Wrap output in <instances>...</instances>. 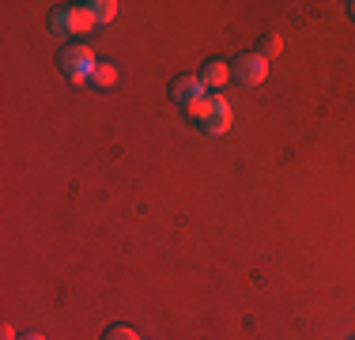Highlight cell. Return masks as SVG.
<instances>
[{
	"label": "cell",
	"mask_w": 355,
	"mask_h": 340,
	"mask_svg": "<svg viewBox=\"0 0 355 340\" xmlns=\"http://www.w3.org/2000/svg\"><path fill=\"white\" fill-rule=\"evenodd\" d=\"M19 340H46V337H42V333H23Z\"/></svg>",
	"instance_id": "cell-14"
},
{
	"label": "cell",
	"mask_w": 355,
	"mask_h": 340,
	"mask_svg": "<svg viewBox=\"0 0 355 340\" xmlns=\"http://www.w3.org/2000/svg\"><path fill=\"white\" fill-rule=\"evenodd\" d=\"M208 136H223L227 129H231V102H227L223 95H212V114H208V121L200 125Z\"/></svg>",
	"instance_id": "cell-3"
},
{
	"label": "cell",
	"mask_w": 355,
	"mask_h": 340,
	"mask_svg": "<svg viewBox=\"0 0 355 340\" xmlns=\"http://www.w3.org/2000/svg\"><path fill=\"white\" fill-rule=\"evenodd\" d=\"M57 65H61L64 80H72V83L91 80V76H95V68H98L91 46H83V42H69V46L61 49V57H57Z\"/></svg>",
	"instance_id": "cell-1"
},
{
	"label": "cell",
	"mask_w": 355,
	"mask_h": 340,
	"mask_svg": "<svg viewBox=\"0 0 355 340\" xmlns=\"http://www.w3.org/2000/svg\"><path fill=\"white\" fill-rule=\"evenodd\" d=\"M87 12L95 15V23H114L117 4H114V0H87Z\"/></svg>",
	"instance_id": "cell-7"
},
{
	"label": "cell",
	"mask_w": 355,
	"mask_h": 340,
	"mask_svg": "<svg viewBox=\"0 0 355 340\" xmlns=\"http://www.w3.org/2000/svg\"><path fill=\"white\" fill-rule=\"evenodd\" d=\"M0 340H19V337H15L12 325H0Z\"/></svg>",
	"instance_id": "cell-13"
},
{
	"label": "cell",
	"mask_w": 355,
	"mask_h": 340,
	"mask_svg": "<svg viewBox=\"0 0 355 340\" xmlns=\"http://www.w3.org/2000/svg\"><path fill=\"white\" fill-rule=\"evenodd\" d=\"M205 95V83H200V76H178V80H171V99L178 102V106H189L193 99Z\"/></svg>",
	"instance_id": "cell-4"
},
{
	"label": "cell",
	"mask_w": 355,
	"mask_h": 340,
	"mask_svg": "<svg viewBox=\"0 0 355 340\" xmlns=\"http://www.w3.org/2000/svg\"><path fill=\"white\" fill-rule=\"evenodd\" d=\"M280 49H284V42L276 38V34H268V38H261V57H280Z\"/></svg>",
	"instance_id": "cell-12"
},
{
	"label": "cell",
	"mask_w": 355,
	"mask_h": 340,
	"mask_svg": "<svg viewBox=\"0 0 355 340\" xmlns=\"http://www.w3.org/2000/svg\"><path fill=\"white\" fill-rule=\"evenodd\" d=\"M208 114H212V95H200L185 106V117H193V121H200V125L208 121Z\"/></svg>",
	"instance_id": "cell-8"
},
{
	"label": "cell",
	"mask_w": 355,
	"mask_h": 340,
	"mask_svg": "<svg viewBox=\"0 0 355 340\" xmlns=\"http://www.w3.org/2000/svg\"><path fill=\"white\" fill-rule=\"evenodd\" d=\"M348 15H352V19H355V0H348Z\"/></svg>",
	"instance_id": "cell-15"
},
{
	"label": "cell",
	"mask_w": 355,
	"mask_h": 340,
	"mask_svg": "<svg viewBox=\"0 0 355 340\" xmlns=\"http://www.w3.org/2000/svg\"><path fill=\"white\" fill-rule=\"evenodd\" d=\"M231 80H239L242 87H261L268 80V61L261 53H239L231 61Z\"/></svg>",
	"instance_id": "cell-2"
},
{
	"label": "cell",
	"mask_w": 355,
	"mask_h": 340,
	"mask_svg": "<svg viewBox=\"0 0 355 340\" xmlns=\"http://www.w3.org/2000/svg\"><path fill=\"white\" fill-rule=\"evenodd\" d=\"M231 80V65L227 61H208L205 68H200V83H205V87H223V83Z\"/></svg>",
	"instance_id": "cell-5"
},
{
	"label": "cell",
	"mask_w": 355,
	"mask_h": 340,
	"mask_svg": "<svg viewBox=\"0 0 355 340\" xmlns=\"http://www.w3.org/2000/svg\"><path fill=\"white\" fill-rule=\"evenodd\" d=\"M91 83H95V87H114V83H117V65H110V61H103V65H98L95 68V76H91Z\"/></svg>",
	"instance_id": "cell-10"
},
{
	"label": "cell",
	"mask_w": 355,
	"mask_h": 340,
	"mask_svg": "<svg viewBox=\"0 0 355 340\" xmlns=\"http://www.w3.org/2000/svg\"><path fill=\"white\" fill-rule=\"evenodd\" d=\"M69 23H72V34H87L91 27H98L95 15L87 12V4H69Z\"/></svg>",
	"instance_id": "cell-6"
},
{
	"label": "cell",
	"mask_w": 355,
	"mask_h": 340,
	"mask_svg": "<svg viewBox=\"0 0 355 340\" xmlns=\"http://www.w3.org/2000/svg\"><path fill=\"white\" fill-rule=\"evenodd\" d=\"M49 31L57 34V38H72V23H69V8H57L53 15H49Z\"/></svg>",
	"instance_id": "cell-9"
},
{
	"label": "cell",
	"mask_w": 355,
	"mask_h": 340,
	"mask_svg": "<svg viewBox=\"0 0 355 340\" xmlns=\"http://www.w3.org/2000/svg\"><path fill=\"white\" fill-rule=\"evenodd\" d=\"M103 340H140V333H137V329H129V325H110L103 333Z\"/></svg>",
	"instance_id": "cell-11"
}]
</instances>
